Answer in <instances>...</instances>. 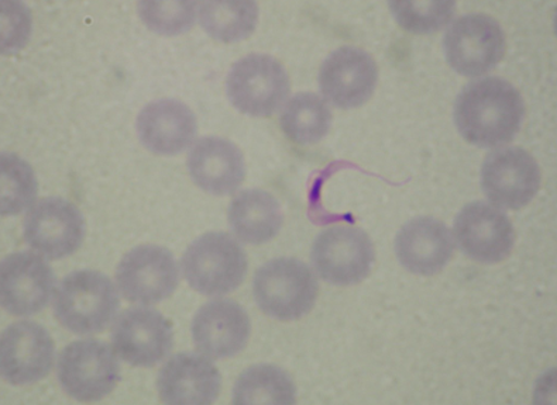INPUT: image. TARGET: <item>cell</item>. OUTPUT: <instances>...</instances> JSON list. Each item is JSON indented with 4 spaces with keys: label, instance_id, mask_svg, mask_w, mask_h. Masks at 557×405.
<instances>
[{
    "label": "cell",
    "instance_id": "cell-1",
    "mask_svg": "<svg viewBox=\"0 0 557 405\" xmlns=\"http://www.w3.org/2000/svg\"><path fill=\"white\" fill-rule=\"evenodd\" d=\"M525 113L520 90L499 76H487L461 89L454 118L457 131L469 144L499 148L517 137Z\"/></svg>",
    "mask_w": 557,
    "mask_h": 405
},
{
    "label": "cell",
    "instance_id": "cell-2",
    "mask_svg": "<svg viewBox=\"0 0 557 405\" xmlns=\"http://www.w3.org/2000/svg\"><path fill=\"white\" fill-rule=\"evenodd\" d=\"M121 295L102 271L75 270L65 276L54 293L57 321L76 336L103 332L117 317Z\"/></svg>",
    "mask_w": 557,
    "mask_h": 405
},
{
    "label": "cell",
    "instance_id": "cell-3",
    "mask_svg": "<svg viewBox=\"0 0 557 405\" xmlns=\"http://www.w3.org/2000/svg\"><path fill=\"white\" fill-rule=\"evenodd\" d=\"M184 278L195 292L203 295H225L245 282L246 251L231 233H203L187 248L183 256Z\"/></svg>",
    "mask_w": 557,
    "mask_h": 405
},
{
    "label": "cell",
    "instance_id": "cell-4",
    "mask_svg": "<svg viewBox=\"0 0 557 405\" xmlns=\"http://www.w3.org/2000/svg\"><path fill=\"white\" fill-rule=\"evenodd\" d=\"M253 294L261 312L278 321H295L315 306L319 283L302 261L275 258L257 269Z\"/></svg>",
    "mask_w": 557,
    "mask_h": 405
},
{
    "label": "cell",
    "instance_id": "cell-5",
    "mask_svg": "<svg viewBox=\"0 0 557 405\" xmlns=\"http://www.w3.org/2000/svg\"><path fill=\"white\" fill-rule=\"evenodd\" d=\"M233 107L251 117L273 116L287 102L292 80L274 56L249 54L232 66L226 79Z\"/></svg>",
    "mask_w": 557,
    "mask_h": 405
},
{
    "label": "cell",
    "instance_id": "cell-6",
    "mask_svg": "<svg viewBox=\"0 0 557 405\" xmlns=\"http://www.w3.org/2000/svg\"><path fill=\"white\" fill-rule=\"evenodd\" d=\"M57 375L64 392L81 403L101 402L122 379L116 352L98 340H79L66 346Z\"/></svg>",
    "mask_w": 557,
    "mask_h": 405
},
{
    "label": "cell",
    "instance_id": "cell-7",
    "mask_svg": "<svg viewBox=\"0 0 557 405\" xmlns=\"http://www.w3.org/2000/svg\"><path fill=\"white\" fill-rule=\"evenodd\" d=\"M444 50L457 74L478 78L503 61L507 50L506 33L487 14H466L447 28Z\"/></svg>",
    "mask_w": 557,
    "mask_h": 405
},
{
    "label": "cell",
    "instance_id": "cell-8",
    "mask_svg": "<svg viewBox=\"0 0 557 405\" xmlns=\"http://www.w3.org/2000/svg\"><path fill=\"white\" fill-rule=\"evenodd\" d=\"M23 233L36 254L59 261L79 250L87 233V224L81 210L69 200L45 198L27 210Z\"/></svg>",
    "mask_w": 557,
    "mask_h": 405
},
{
    "label": "cell",
    "instance_id": "cell-9",
    "mask_svg": "<svg viewBox=\"0 0 557 405\" xmlns=\"http://www.w3.org/2000/svg\"><path fill=\"white\" fill-rule=\"evenodd\" d=\"M374 260V244L369 233L351 226H336L319 233L311 252L313 268L333 286L363 282Z\"/></svg>",
    "mask_w": 557,
    "mask_h": 405
},
{
    "label": "cell",
    "instance_id": "cell-10",
    "mask_svg": "<svg viewBox=\"0 0 557 405\" xmlns=\"http://www.w3.org/2000/svg\"><path fill=\"white\" fill-rule=\"evenodd\" d=\"M116 282L127 302L151 306L164 302L177 290L178 264L164 246L139 245L119 262Z\"/></svg>",
    "mask_w": 557,
    "mask_h": 405
},
{
    "label": "cell",
    "instance_id": "cell-11",
    "mask_svg": "<svg viewBox=\"0 0 557 405\" xmlns=\"http://www.w3.org/2000/svg\"><path fill=\"white\" fill-rule=\"evenodd\" d=\"M540 164L520 147L498 148L482 166V188L493 206L520 210L535 199L541 188Z\"/></svg>",
    "mask_w": 557,
    "mask_h": 405
},
{
    "label": "cell",
    "instance_id": "cell-12",
    "mask_svg": "<svg viewBox=\"0 0 557 405\" xmlns=\"http://www.w3.org/2000/svg\"><path fill=\"white\" fill-rule=\"evenodd\" d=\"M112 347L127 365L152 368L173 351V326L157 309L128 308L114 322Z\"/></svg>",
    "mask_w": 557,
    "mask_h": 405
},
{
    "label": "cell",
    "instance_id": "cell-13",
    "mask_svg": "<svg viewBox=\"0 0 557 405\" xmlns=\"http://www.w3.org/2000/svg\"><path fill=\"white\" fill-rule=\"evenodd\" d=\"M57 289L54 270L46 258L23 251L4 256L0 266V298L4 312L30 317L45 309Z\"/></svg>",
    "mask_w": 557,
    "mask_h": 405
},
{
    "label": "cell",
    "instance_id": "cell-14",
    "mask_svg": "<svg viewBox=\"0 0 557 405\" xmlns=\"http://www.w3.org/2000/svg\"><path fill=\"white\" fill-rule=\"evenodd\" d=\"M457 245L470 260L480 264L506 261L516 245V228L503 210L484 202L461 208L455 220Z\"/></svg>",
    "mask_w": 557,
    "mask_h": 405
},
{
    "label": "cell",
    "instance_id": "cell-15",
    "mask_svg": "<svg viewBox=\"0 0 557 405\" xmlns=\"http://www.w3.org/2000/svg\"><path fill=\"white\" fill-rule=\"evenodd\" d=\"M55 344L40 324L18 321L0 340V371L12 385L35 384L54 368Z\"/></svg>",
    "mask_w": 557,
    "mask_h": 405
},
{
    "label": "cell",
    "instance_id": "cell-16",
    "mask_svg": "<svg viewBox=\"0 0 557 405\" xmlns=\"http://www.w3.org/2000/svg\"><path fill=\"white\" fill-rule=\"evenodd\" d=\"M379 83V66L373 56L357 47L333 51L319 71V87L326 102L350 111L373 98Z\"/></svg>",
    "mask_w": 557,
    "mask_h": 405
},
{
    "label": "cell",
    "instance_id": "cell-17",
    "mask_svg": "<svg viewBox=\"0 0 557 405\" xmlns=\"http://www.w3.org/2000/svg\"><path fill=\"white\" fill-rule=\"evenodd\" d=\"M251 322L246 309L233 300H212L193 319L194 344L211 359H227L249 344Z\"/></svg>",
    "mask_w": 557,
    "mask_h": 405
},
{
    "label": "cell",
    "instance_id": "cell-18",
    "mask_svg": "<svg viewBox=\"0 0 557 405\" xmlns=\"http://www.w3.org/2000/svg\"><path fill=\"white\" fill-rule=\"evenodd\" d=\"M221 371L211 357L189 352L166 360L157 378L161 402L173 405L215 403L221 393Z\"/></svg>",
    "mask_w": 557,
    "mask_h": 405
},
{
    "label": "cell",
    "instance_id": "cell-19",
    "mask_svg": "<svg viewBox=\"0 0 557 405\" xmlns=\"http://www.w3.org/2000/svg\"><path fill=\"white\" fill-rule=\"evenodd\" d=\"M136 128L143 147L164 156L187 150L198 132L194 112L177 99H160L147 104L137 116Z\"/></svg>",
    "mask_w": 557,
    "mask_h": 405
},
{
    "label": "cell",
    "instance_id": "cell-20",
    "mask_svg": "<svg viewBox=\"0 0 557 405\" xmlns=\"http://www.w3.org/2000/svg\"><path fill=\"white\" fill-rule=\"evenodd\" d=\"M399 264L411 274H441L455 254V240L444 222L418 217L408 222L395 238Z\"/></svg>",
    "mask_w": 557,
    "mask_h": 405
},
{
    "label": "cell",
    "instance_id": "cell-21",
    "mask_svg": "<svg viewBox=\"0 0 557 405\" xmlns=\"http://www.w3.org/2000/svg\"><path fill=\"white\" fill-rule=\"evenodd\" d=\"M188 173L205 193L227 197L246 178V162L240 148L221 137H203L190 148Z\"/></svg>",
    "mask_w": 557,
    "mask_h": 405
},
{
    "label": "cell",
    "instance_id": "cell-22",
    "mask_svg": "<svg viewBox=\"0 0 557 405\" xmlns=\"http://www.w3.org/2000/svg\"><path fill=\"white\" fill-rule=\"evenodd\" d=\"M228 226L246 244L261 245L277 237L284 214L277 199L261 189L236 194L227 210Z\"/></svg>",
    "mask_w": 557,
    "mask_h": 405
},
{
    "label": "cell",
    "instance_id": "cell-23",
    "mask_svg": "<svg viewBox=\"0 0 557 405\" xmlns=\"http://www.w3.org/2000/svg\"><path fill=\"white\" fill-rule=\"evenodd\" d=\"M332 121V111L325 99L317 93L302 92L288 100L280 123L289 141L312 145L327 136Z\"/></svg>",
    "mask_w": 557,
    "mask_h": 405
},
{
    "label": "cell",
    "instance_id": "cell-24",
    "mask_svg": "<svg viewBox=\"0 0 557 405\" xmlns=\"http://www.w3.org/2000/svg\"><path fill=\"white\" fill-rule=\"evenodd\" d=\"M233 403L283 404L297 403V388L287 371L274 365H256L246 369L233 388Z\"/></svg>",
    "mask_w": 557,
    "mask_h": 405
},
{
    "label": "cell",
    "instance_id": "cell-25",
    "mask_svg": "<svg viewBox=\"0 0 557 405\" xmlns=\"http://www.w3.org/2000/svg\"><path fill=\"white\" fill-rule=\"evenodd\" d=\"M199 23L216 41L232 45L253 35L259 22V4L255 2H201Z\"/></svg>",
    "mask_w": 557,
    "mask_h": 405
},
{
    "label": "cell",
    "instance_id": "cell-26",
    "mask_svg": "<svg viewBox=\"0 0 557 405\" xmlns=\"http://www.w3.org/2000/svg\"><path fill=\"white\" fill-rule=\"evenodd\" d=\"M0 213L3 217L18 216L35 204L38 180L30 164L12 152L0 156Z\"/></svg>",
    "mask_w": 557,
    "mask_h": 405
},
{
    "label": "cell",
    "instance_id": "cell-27",
    "mask_svg": "<svg viewBox=\"0 0 557 405\" xmlns=\"http://www.w3.org/2000/svg\"><path fill=\"white\" fill-rule=\"evenodd\" d=\"M395 21L412 35H432L449 25L456 13L455 2H389Z\"/></svg>",
    "mask_w": 557,
    "mask_h": 405
},
{
    "label": "cell",
    "instance_id": "cell-28",
    "mask_svg": "<svg viewBox=\"0 0 557 405\" xmlns=\"http://www.w3.org/2000/svg\"><path fill=\"white\" fill-rule=\"evenodd\" d=\"M198 8V2H140L137 12L152 33L173 37L194 27Z\"/></svg>",
    "mask_w": 557,
    "mask_h": 405
},
{
    "label": "cell",
    "instance_id": "cell-29",
    "mask_svg": "<svg viewBox=\"0 0 557 405\" xmlns=\"http://www.w3.org/2000/svg\"><path fill=\"white\" fill-rule=\"evenodd\" d=\"M32 35L30 9L22 2L3 0L2 2V47L3 54L25 49Z\"/></svg>",
    "mask_w": 557,
    "mask_h": 405
}]
</instances>
